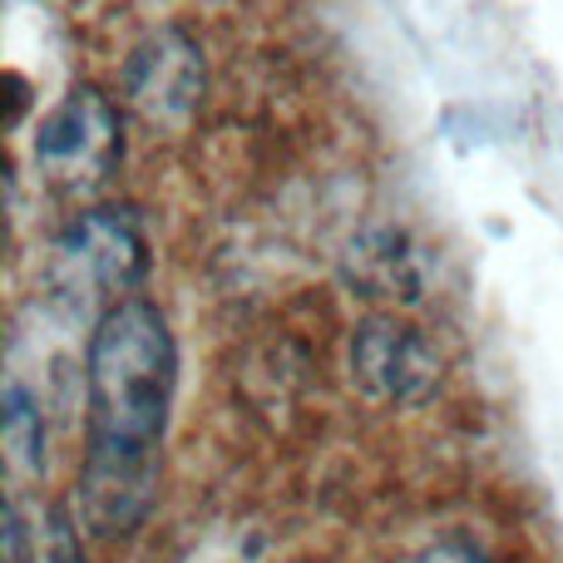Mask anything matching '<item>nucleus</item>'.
I'll return each instance as SVG.
<instances>
[{
  "mask_svg": "<svg viewBox=\"0 0 563 563\" xmlns=\"http://www.w3.org/2000/svg\"><path fill=\"white\" fill-rule=\"evenodd\" d=\"M174 386L178 346L154 301L129 297L95 321L85 346L79 519L99 539L134 534L154 509Z\"/></svg>",
  "mask_w": 563,
  "mask_h": 563,
  "instance_id": "obj_1",
  "label": "nucleus"
},
{
  "mask_svg": "<svg viewBox=\"0 0 563 563\" xmlns=\"http://www.w3.org/2000/svg\"><path fill=\"white\" fill-rule=\"evenodd\" d=\"M148 277V238L134 208H89L49 247L45 287L69 317H104Z\"/></svg>",
  "mask_w": 563,
  "mask_h": 563,
  "instance_id": "obj_2",
  "label": "nucleus"
},
{
  "mask_svg": "<svg viewBox=\"0 0 563 563\" xmlns=\"http://www.w3.org/2000/svg\"><path fill=\"white\" fill-rule=\"evenodd\" d=\"M35 168L55 188H95L114 174L119 154H124V134H119V109L104 89L79 85L40 119L35 129Z\"/></svg>",
  "mask_w": 563,
  "mask_h": 563,
  "instance_id": "obj_3",
  "label": "nucleus"
},
{
  "mask_svg": "<svg viewBox=\"0 0 563 563\" xmlns=\"http://www.w3.org/2000/svg\"><path fill=\"white\" fill-rule=\"evenodd\" d=\"M351 376L361 390L390 406L426 400L440 380V356L410 321L400 317H371L351 336Z\"/></svg>",
  "mask_w": 563,
  "mask_h": 563,
  "instance_id": "obj_4",
  "label": "nucleus"
},
{
  "mask_svg": "<svg viewBox=\"0 0 563 563\" xmlns=\"http://www.w3.org/2000/svg\"><path fill=\"white\" fill-rule=\"evenodd\" d=\"M124 95L154 124H188L203 99V49L184 35V30H158L129 55L124 69Z\"/></svg>",
  "mask_w": 563,
  "mask_h": 563,
  "instance_id": "obj_5",
  "label": "nucleus"
},
{
  "mask_svg": "<svg viewBox=\"0 0 563 563\" xmlns=\"http://www.w3.org/2000/svg\"><path fill=\"white\" fill-rule=\"evenodd\" d=\"M5 563H85L75 519L59 505L35 509V525H25L20 505L5 509Z\"/></svg>",
  "mask_w": 563,
  "mask_h": 563,
  "instance_id": "obj_6",
  "label": "nucleus"
},
{
  "mask_svg": "<svg viewBox=\"0 0 563 563\" xmlns=\"http://www.w3.org/2000/svg\"><path fill=\"white\" fill-rule=\"evenodd\" d=\"M5 460L10 475H40L45 470V420H40V400L30 396L20 380L5 386Z\"/></svg>",
  "mask_w": 563,
  "mask_h": 563,
  "instance_id": "obj_7",
  "label": "nucleus"
},
{
  "mask_svg": "<svg viewBox=\"0 0 563 563\" xmlns=\"http://www.w3.org/2000/svg\"><path fill=\"white\" fill-rule=\"evenodd\" d=\"M416 563H489L485 554H479L475 544H465V539H445V544H435V549H426Z\"/></svg>",
  "mask_w": 563,
  "mask_h": 563,
  "instance_id": "obj_8",
  "label": "nucleus"
}]
</instances>
